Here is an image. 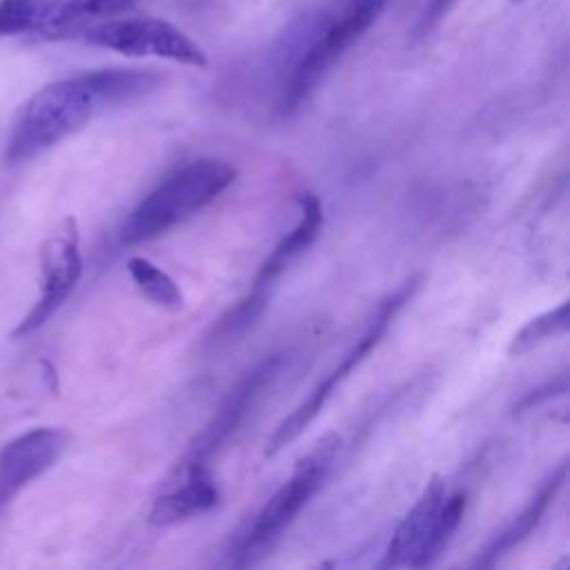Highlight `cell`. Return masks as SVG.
I'll return each mask as SVG.
<instances>
[{"mask_svg": "<svg viewBox=\"0 0 570 570\" xmlns=\"http://www.w3.org/2000/svg\"><path fill=\"white\" fill-rule=\"evenodd\" d=\"M160 78L136 69H96L40 87L20 109L7 140V163L29 160L82 129L100 107L149 94Z\"/></svg>", "mask_w": 570, "mask_h": 570, "instance_id": "cell-1", "label": "cell"}, {"mask_svg": "<svg viewBox=\"0 0 570 570\" xmlns=\"http://www.w3.org/2000/svg\"><path fill=\"white\" fill-rule=\"evenodd\" d=\"M236 180V169L220 158H198L165 176L127 216L122 245L151 240L216 200Z\"/></svg>", "mask_w": 570, "mask_h": 570, "instance_id": "cell-2", "label": "cell"}, {"mask_svg": "<svg viewBox=\"0 0 570 570\" xmlns=\"http://www.w3.org/2000/svg\"><path fill=\"white\" fill-rule=\"evenodd\" d=\"M336 450L338 436L327 434L296 463L289 479L265 501L254 521L240 534L234 548V566H254L267 557V552L278 543L283 532L321 488Z\"/></svg>", "mask_w": 570, "mask_h": 570, "instance_id": "cell-3", "label": "cell"}, {"mask_svg": "<svg viewBox=\"0 0 570 570\" xmlns=\"http://www.w3.org/2000/svg\"><path fill=\"white\" fill-rule=\"evenodd\" d=\"M385 9V0H347L341 13L327 22V27L309 42V47L301 53L292 73L287 76L278 111L289 116L298 111L305 100L316 91L327 71L343 58L347 49H352L370 27L381 18Z\"/></svg>", "mask_w": 570, "mask_h": 570, "instance_id": "cell-4", "label": "cell"}, {"mask_svg": "<svg viewBox=\"0 0 570 570\" xmlns=\"http://www.w3.org/2000/svg\"><path fill=\"white\" fill-rule=\"evenodd\" d=\"M73 38L125 58H163L187 67H207V53L194 38L176 24L151 16L89 22Z\"/></svg>", "mask_w": 570, "mask_h": 570, "instance_id": "cell-5", "label": "cell"}, {"mask_svg": "<svg viewBox=\"0 0 570 570\" xmlns=\"http://www.w3.org/2000/svg\"><path fill=\"white\" fill-rule=\"evenodd\" d=\"M416 281H407L405 285H401L392 296H387L374 312V316L370 318L365 332L356 338V343L341 356V361L330 370V374L309 392V396L294 410L289 412L274 430V434L267 441V456H274L276 452H281L283 448H287L294 439H298L307 425L318 416V412L325 407L327 399L332 396V392L338 387V383H343L347 379V374L379 345V341L383 338V334L387 332L390 323L394 321V316L399 314V309L407 303V298L414 292Z\"/></svg>", "mask_w": 570, "mask_h": 570, "instance_id": "cell-6", "label": "cell"}, {"mask_svg": "<svg viewBox=\"0 0 570 570\" xmlns=\"http://www.w3.org/2000/svg\"><path fill=\"white\" fill-rule=\"evenodd\" d=\"M82 276V256L78 240V225L67 218L60 232L51 234L40 249V294L33 307L11 332L13 338H22L42 327L71 296Z\"/></svg>", "mask_w": 570, "mask_h": 570, "instance_id": "cell-7", "label": "cell"}, {"mask_svg": "<svg viewBox=\"0 0 570 570\" xmlns=\"http://www.w3.org/2000/svg\"><path fill=\"white\" fill-rule=\"evenodd\" d=\"M283 367V356L274 354L263 358L254 370H249L225 396L214 419L205 425V430L196 436L178 470L185 472L189 468H207V461L216 450L245 423L252 410L258 405L263 394L274 385L278 372Z\"/></svg>", "mask_w": 570, "mask_h": 570, "instance_id": "cell-8", "label": "cell"}, {"mask_svg": "<svg viewBox=\"0 0 570 570\" xmlns=\"http://www.w3.org/2000/svg\"><path fill=\"white\" fill-rule=\"evenodd\" d=\"M69 434L60 428H33L0 450V505H7L31 481L45 474L67 450Z\"/></svg>", "mask_w": 570, "mask_h": 570, "instance_id": "cell-9", "label": "cell"}, {"mask_svg": "<svg viewBox=\"0 0 570 570\" xmlns=\"http://www.w3.org/2000/svg\"><path fill=\"white\" fill-rule=\"evenodd\" d=\"M445 497H448L445 481L441 476H432L423 488V492L419 494V499L414 501V505L403 517V521L396 525L385 548L381 568H396V566L414 568V561L434 525V519Z\"/></svg>", "mask_w": 570, "mask_h": 570, "instance_id": "cell-10", "label": "cell"}, {"mask_svg": "<svg viewBox=\"0 0 570 570\" xmlns=\"http://www.w3.org/2000/svg\"><path fill=\"white\" fill-rule=\"evenodd\" d=\"M566 474H568V463L563 461L543 479V483L530 497V501L523 505V510L485 546L483 552H479V559L474 561L476 568L494 566L505 552H510L514 546L523 543L537 530V525L541 523L550 503L554 501V497L563 488Z\"/></svg>", "mask_w": 570, "mask_h": 570, "instance_id": "cell-11", "label": "cell"}, {"mask_svg": "<svg viewBox=\"0 0 570 570\" xmlns=\"http://www.w3.org/2000/svg\"><path fill=\"white\" fill-rule=\"evenodd\" d=\"M301 203V218L298 223L292 227V232H287V236H283L278 240V245L272 249V254L265 258V263L261 265L256 278H254V287L256 292H263L269 296V287L272 283L283 274V269L294 263L318 236L321 227H323V207L316 194L305 191L298 198Z\"/></svg>", "mask_w": 570, "mask_h": 570, "instance_id": "cell-12", "label": "cell"}, {"mask_svg": "<svg viewBox=\"0 0 570 570\" xmlns=\"http://www.w3.org/2000/svg\"><path fill=\"white\" fill-rule=\"evenodd\" d=\"M67 9L69 0H0V38L60 40L67 31Z\"/></svg>", "mask_w": 570, "mask_h": 570, "instance_id": "cell-13", "label": "cell"}, {"mask_svg": "<svg viewBox=\"0 0 570 570\" xmlns=\"http://www.w3.org/2000/svg\"><path fill=\"white\" fill-rule=\"evenodd\" d=\"M185 481L176 490L158 497L151 505L149 521L156 525H169L189 517L203 514L218 503V490L207 468H189L183 472Z\"/></svg>", "mask_w": 570, "mask_h": 570, "instance_id": "cell-14", "label": "cell"}, {"mask_svg": "<svg viewBox=\"0 0 570 570\" xmlns=\"http://www.w3.org/2000/svg\"><path fill=\"white\" fill-rule=\"evenodd\" d=\"M465 503H468V497L465 492L456 490L452 494L445 497L436 519H434V525L414 561V568H425V566H432L441 554L443 550L448 548V543L452 541L454 532L459 530L461 525V519H463V512H465Z\"/></svg>", "mask_w": 570, "mask_h": 570, "instance_id": "cell-15", "label": "cell"}, {"mask_svg": "<svg viewBox=\"0 0 570 570\" xmlns=\"http://www.w3.org/2000/svg\"><path fill=\"white\" fill-rule=\"evenodd\" d=\"M127 272L136 283V287L142 292V296H147L151 303L169 309H176L183 305V294L174 283V278L160 267H156L151 261L142 256H131L127 261Z\"/></svg>", "mask_w": 570, "mask_h": 570, "instance_id": "cell-16", "label": "cell"}, {"mask_svg": "<svg viewBox=\"0 0 570 570\" xmlns=\"http://www.w3.org/2000/svg\"><path fill=\"white\" fill-rule=\"evenodd\" d=\"M568 332V301L559 303L557 307L530 318L510 341L508 354L510 356H521L530 352L532 347L541 345L543 341L566 334Z\"/></svg>", "mask_w": 570, "mask_h": 570, "instance_id": "cell-17", "label": "cell"}, {"mask_svg": "<svg viewBox=\"0 0 570 570\" xmlns=\"http://www.w3.org/2000/svg\"><path fill=\"white\" fill-rule=\"evenodd\" d=\"M454 2H456V0H432V2L428 4V9H425L423 18H421V24H419L421 33H428V31L450 11V7H452Z\"/></svg>", "mask_w": 570, "mask_h": 570, "instance_id": "cell-18", "label": "cell"}, {"mask_svg": "<svg viewBox=\"0 0 570 570\" xmlns=\"http://www.w3.org/2000/svg\"><path fill=\"white\" fill-rule=\"evenodd\" d=\"M510 2H512V4H519V2H523V0H510Z\"/></svg>", "mask_w": 570, "mask_h": 570, "instance_id": "cell-19", "label": "cell"}]
</instances>
